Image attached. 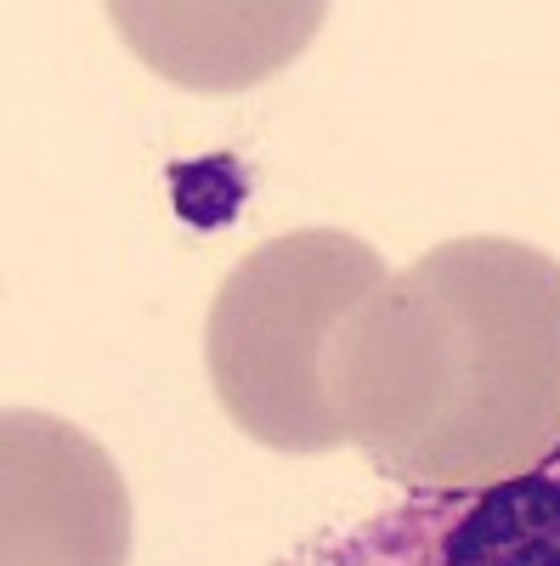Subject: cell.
<instances>
[{"instance_id":"obj_1","label":"cell","mask_w":560,"mask_h":566,"mask_svg":"<svg viewBox=\"0 0 560 566\" xmlns=\"http://www.w3.org/2000/svg\"><path fill=\"white\" fill-rule=\"evenodd\" d=\"M340 437L425 499L560 464V261L447 239L362 295L323 357Z\"/></svg>"},{"instance_id":"obj_2","label":"cell","mask_w":560,"mask_h":566,"mask_svg":"<svg viewBox=\"0 0 560 566\" xmlns=\"http://www.w3.org/2000/svg\"><path fill=\"white\" fill-rule=\"evenodd\" d=\"M385 277L380 250L335 227L255 244L221 277L204 323V368L226 419L277 453L340 448L323 357L340 317Z\"/></svg>"},{"instance_id":"obj_3","label":"cell","mask_w":560,"mask_h":566,"mask_svg":"<svg viewBox=\"0 0 560 566\" xmlns=\"http://www.w3.org/2000/svg\"><path fill=\"white\" fill-rule=\"evenodd\" d=\"M0 566H125L130 493L80 424L12 408L0 419Z\"/></svg>"},{"instance_id":"obj_4","label":"cell","mask_w":560,"mask_h":566,"mask_svg":"<svg viewBox=\"0 0 560 566\" xmlns=\"http://www.w3.org/2000/svg\"><path fill=\"white\" fill-rule=\"evenodd\" d=\"M323 7H108L119 40L187 91H239L306 52Z\"/></svg>"},{"instance_id":"obj_5","label":"cell","mask_w":560,"mask_h":566,"mask_svg":"<svg viewBox=\"0 0 560 566\" xmlns=\"http://www.w3.org/2000/svg\"><path fill=\"white\" fill-rule=\"evenodd\" d=\"M425 566H560V470L458 499Z\"/></svg>"}]
</instances>
